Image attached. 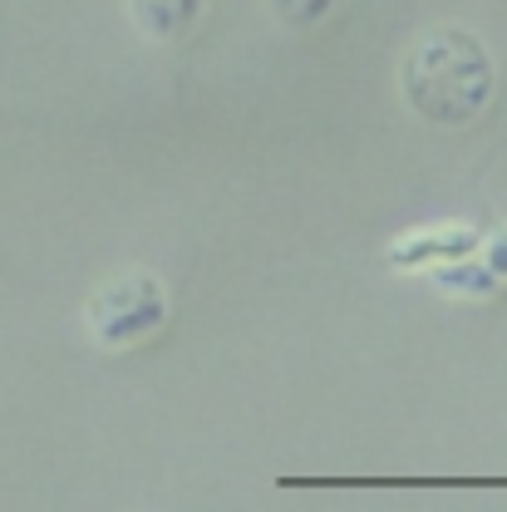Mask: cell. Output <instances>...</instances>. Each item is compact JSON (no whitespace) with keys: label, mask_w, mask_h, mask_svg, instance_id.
Instances as JSON below:
<instances>
[{"label":"cell","mask_w":507,"mask_h":512,"mask_svg":"<svg viewBox=\"0 0 507 512\" xmlns=\"http://www.w3.org/2000/svg\"><path fill=\"white\" fill-rule=\"evenodd\" d=\"M404 109L434 128H468L498 94V64L463 25H429L399 60Z\"/></svg>","instance_id":"1"},{"label":"cell","mask_w":507,"mask_h":512,"mask_svg":"<svg viewBox=\"0 0 507 512\" xmlns=\"http://www.w3.org/2000/svg\"><path fill=\"white\" fill-rule=\"evenodd\" d=\"M168 291L153 271H124L114 281H104L89 301V330L99 345L109 350H124V345H138L148 340L153 330L168 325Z\"/></svg>","instance_id":"2"},{"label":"cell","mask_w":507,"mask_h":512,"mask_svg":"<svg viewBox=\"0 0 507 512\" xmlns=\"http://www.w3.org/2000/svg\"><path fill=\"white\" fill-rule=\"evenodd\" d=\"M202 10H207V0H128V15H133L138 35H148L158 45H173V40L192 35Z\"/></svg>","instance_id":"3"},{"label":"cell","mask_w":507,"mask_h":512,"mask_svg":"<svg viewBox=\"0 0 507 512\" xmlns=\"http://www.w3.org/2000/svg\"><path fill=\"white\" fill-rule=\"evenodd\" d=\"M335 5H340V0H266V10H271L281 25H291V30L320 25V20H325Z\"/></svg>","instance_id":"4"}]
</instances>
